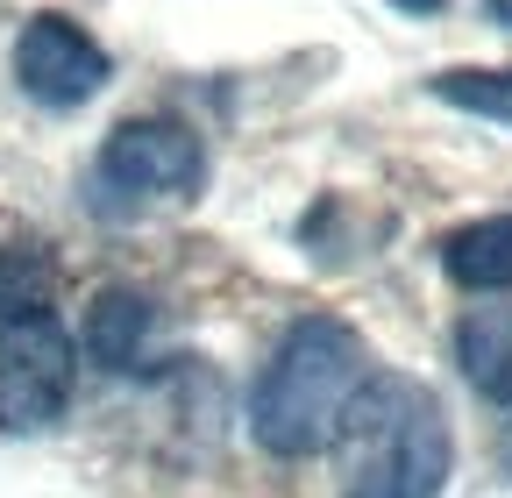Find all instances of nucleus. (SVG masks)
I'll return each mask as SVG.
<instances>
[{
    "mask_svg": "<svg viewBox=\"0 0 512 498\" xmlns=\"http://www.w3.org/2000/svg\"><path fill=\"white\" fill-rule=\"evenodd\" d=\"M57 314V264L43 242L0 249V321H43Z\"/></svg>",
    "mask_w": 512,
    "mask_h": 498,
    "instance_id": "1a4fd4ad",
    "label": "nucleus"
},
{
    "mask_svg": "<svg viewBox=\"0 0 512 498\" xmlns=\"http://www.w3.org/2000/svg\"><path fill=\"white\" fill-rule=\"evenodd\" d=\"M505 470H512V434H505Z\"/></svg>",
    "mask_w": 512,
    "mask_h": 498,
    "instance_id": "ddd939ff",
    "label": "nucleus"
},
{
    "mask_svg": "<svg viewBox=\"0 0 512 498\" xmlns=\"http://www.w3.org/2000/svg\"><path fill=\"white\" fill-rule=\"evenodd\" d=\"M392 8H406V15H434V8H448V0H392Z\"/></svg>",
    "mask_w": 512,
    "mask_h": 498,
    "instance_id": "9b49d317",
    "label": "nucleus"
},
{
    "mask_svg": "<svg viewBox=\"0 0 512 498\" xmlns=\"http://www.w3.org/2000/svg\"><path fill=\"white\" fill-rule=\"evenodd\" d=\"M456 363L484 399L512 406V306H484L456 328Z\"/></svg>",
    "mask_w": 512,
    "mask_h": 498,
    "instance_id": "6e6552de",
    "label": "nucleus"
},
{
    "mask_svg": "<svg viewBox=\"0 0 512 498\" xmlns=\"http://www.w3.org/2000/svg\"><path fill=\"white\" fill-rule=\"evenodd\" d=\"M434 100L463 107V114H484V121H512V65L505 72H441Z\"/></svg>",
    "mask_w": 512,
    "mask_h": 498,
    "instance_id": "9d476101",
    "label": "nucleus"
},
{
    "mask_svg": "<svg viewBox=\"0 0 512 498\" xmlns=\"http://www.w3.org/2000/svg\"><path fill=\"white\" fill-rule=\"evenodd\" d=\"M207 178V150L178 121H121L100 150V185L128 200H178Z\"/></svg>",
    "mask_w": 512,
    "mask_h": 498,
    "instance_id": "20e7f679",
    "label": "nucleus"
},
{
    "mask_svg": "<svg viewBox=\"0 0 512 498\" xmlns=\"http://www.w3.org/2000/svg\"><path fill=\"white\" fill-rule=\"evenodd\" d=\"M349 498H441L448 484V413L427 385L370 370L342 413Z\"/></svg>",
    "mask_w": 512,
    "mask_h": 498,
    "instance_id": "f03ea898",
    "label": "nucleus"
},
{
    "mask_svg": "<svg viewBox=\"0 0 512 498\" xmlns=\"http://www.w3.org/2000/svg\"><path fill=\"white\" fill-rule=\"evenodd\" d=\"M72 335L57 328V314L43 321H0V427L8 434H36L72 406Z\"/></svg>",
    "mask_w": 512,
    "mask_h": 498,
    "instance_id": "7ed1b4c3",
    "label": "nucleus"
},
{
    "mask_svg": "<svg viewBox=\"0 0 512 498\" xmlns=\"http://www.w3.org/2000/svg\"><path fill=\"white\" fill-rule=\"evenodd\" d=\"M484 8H491V22H498V29H512V0H484Z\"/></svg>",
    "mask_w": 512,
    "mask_h": 498,
    "instance_id": "f8f14e48",
    "label": "nucleus"
},
{
    "mask_svg": "<svg viewBox=\"0 0 512 498\" xmlns=\"http://www.w3.org/2000/svg\"><path fill=\"white\" fill-rule=\"evenodd\" d=\"M15 79L29 100L43 107H79L107 86V50L64 15H36L22 36H15Z\"/></svg>",
    "mask_w": 512,
    "mask_h": 498,
    "instance_id": "39448f33",
    "label": "nucleus"
},
{
    "mask_svg": "<svg viewBox=\"0 0 512 498\" xmlns=\"http://www.w3.org/2000/svg\"><path fill=\"white\" fill-rule=\"evenodd\" d=\"M363 378H370L363 335L335 314H313V321L285 328V342L271 349L264 378H256V399H249V434L285 463L335 449L342 413H349Z\"/></svg>",
    "mask_w": 512,
    "mask_h": 498,
    "instance_id": "f257e3e1",
    "label": "nucleus"
},
{
    "mask_svg": "<svg viewBox=\"0 0 512 498\" xmlns=\"http://www.w3.org/2000/svg\"><path fill=\"white\" fill-rule=\"evenodd\" d=\"M150 349H157V306L143 292L114 285V292H100L86 306V356L100 370H143Z\"/></svg>",
    "mask_w": 512,
    "mask_h": 498,
    "instance_id": "423d86ee",
    "label": "nucleus"
},
{
    "mask_svg": "<svg viewBox=\"0 0 512 498\" xmlns=\"http://www.w3.org/2000/svg\"><path fill=\"white\" fill-rule=\"evenodd\" d=\"M441 271L463 292H512V214H484L441 242Z\"/></svg>",
    "mask_w": 512,
    "mask_h": 498,
    "instance_id": "0eeeda50",
    "label": "nucleus"
}]
</instances>
